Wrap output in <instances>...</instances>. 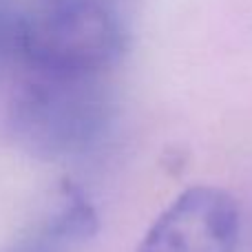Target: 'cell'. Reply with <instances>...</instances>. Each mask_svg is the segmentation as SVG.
Listing matches in <instances>:
<instances>
[{
  "instance_id": "3",
  "label": "cell",
  "mask_w": 252,
  "mask_h": 252,
  "mask_svg": "<svg viewBox=\"0 0 252 252\" xmlns=\"http://www.w3.org/2000/svg\"><path fill=\"white\" fill-rule=\"evenodd\" d=\"M241 213L217 186H190L159 213L135 252H237Z\"/></svg>"
},
{
  "instance_id": "5",
  "label": "cell",
  "mask_w": 252,
  "mask_h": 252,
  "mask_svg": "<svg viewBox=\"0 0 252 252\" xmlns=\"http://www.w3.org/2000/svg\"><path fill=\"white\" fill-rule=\"evenodd\" d=\"M20 13L22 7L18 0H0V69L18 51Z\"/></svg>"
},
{
  "instance_id": "1",
  "label": "cell",
  "mask_w": 252,
  "mask_h": 252,
  "mask_svg": "<svg viewBox=\"0 0 252 252\" xmlns=\"http://www.w3.org/2000/svg\"><path fill=\"white\" fill-rule=\"evenodd\" d=\"M115 124V102L102 75L33 71L9 104V130L40 159H78L97 151Z\"/></svg>"
},
{
  "instance_id": "4",
  "label": "cell",
  "mask_w": 252,
  "mask_h": 252,
  "mask_svg": "<svg viewBox=\"0 0 252 252\" xmlns=\"http://www.w3.org/2000/svg\"><path fill=\"white\" fill-rule=\"evenodd\" d=\"M47 226L69 244L78 239H89L97 232V213L80 188L64 186L62 204Z\"/></svg>"
},
{
  "instance_id": "2",
  "label": "cell",
  "mask_w": 252,
  "mask_h": 252,
  "mask_svg": "<svg viewBox=\"0 0 252 252\" xmlns=\"http://www.w3.org/2000/svg\"><path fill=\"white\" fill-rule=\"evenodd\" d=\"M126 44L122 0H29L22 7L18 53L31 71L104 75L122 60Z\"/></svg>"
},
{
  "instance_id": "6",
  "label": "cell",
  "mask_w": 252,
  "mask_h": 252,
  "mask_svg": "<svg viewBox=\"0 0 252 252\" xmlns=\"http://www.w3.org/2000/svg\"><path fill=\"white\" fill-rule=\"evenodd\" d=\"M66 244H69V241L62 239L56 230L44 226L42 230H38L35 235L22 239L11 252H62Z\"/></svg>"
}]
</instances>
